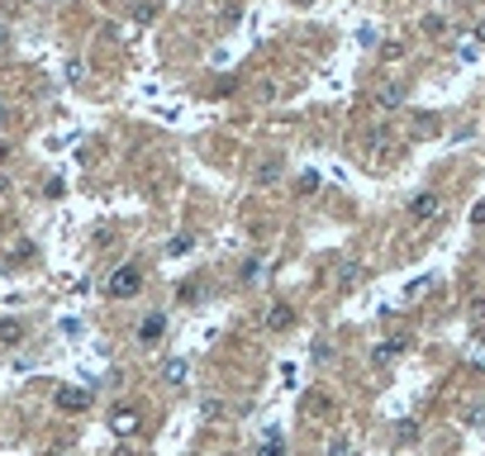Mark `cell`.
<instances>
[{"instance_id": "d4e9b609", "label": "cell", "mask_w": 485, "mask_h": 456, "mask_svg": "<svg viewBox=\"0 0 485 456\" xmlns=\"http://www.w3.org/2000/svg\"><path fill=\"white\" fill-rule=\"evenodd\" d=\"M5 162H10V143H0V166H5Z\"/></svg>"}, {"instance_id": "8fae6325", "label": "cell", "mask_w": 485, "mask_h": 456, "mask_svg": "<svg viewBox=\"0 0 485 456\" xmlns=\"http://www.w3.org/2000/svg\"><path fill=\"white\" fill-rule=\"evenodd\" d=\"M323 456H352V437L348 432H333V437H328V452Z\"/></svg>"}, {"instance_id": "2e32d148", "label": "cell", "mask_w": 485, "mask_h": 456, "mask_svg": "<svg viewBox=\"0 0 485 456\" xmlns=\"http://www.w3.org/2000/svg\"><path fill=\"white\" fill-rule=\"evenodd\" d=\"M276 176H281V157H271V162H262V166H257V181H262V186H267V181H276Z\"/></svg>"}, {"instance_id": "7402d4cb", "label": "cell", "mask_w": 485, "mask_h": 456, "mask_svg": "<svg viewBox=\"0 0 485 456\" xmlns=\"http://www.w3.org/2000/svg\"><path fill=\"white\" fill-rule=\"evenodd\" d=\"M257 100H276V81H262V86H257Z\"/></svg>"}, {"instance_id": "3957f363", "label": "cell", "mask_w": 485, "mask_h": 456, "mask_svg": "<svg viewBox=\"0 0 485 456\" xmlns=\"http://www.w3.org/2000/svg\"><path fill=\"white\" fill-rule=\"evenodd\" d=\"M53 404H57V409H67V414H77V409H91V395H86V390H72V385H62V390L53 395Z\"/></svg>"}, {"instance_id": "484cf974", "label": "cell", "mask_w": 485, "mask_h": 456, "mask_svg": "<svg viewBox=\"0 0 485 456\" xmlns=\"http://www.w3.org/2000/svg\"><path fill=\"white\" fill-rule=\"evenodd\" d=\"M0 38H5V33H0Z\"/></svg>"}, {"instance_id": "d6986e66", "label": "cell", "mask_w": 485, "mask_h": 456, "mask_svg": "<svg viewBox=\"0 0 485 456\" xmlns=\"http://www.w3.org/2000/svg\"><path fill=\"white\" fill-rule=\"evenodd\" d=\"M414 134H419V138H429V134H438V119H419V124H414Z\"/></svg>"}, {"instance_id": "5b68a950", "label": "cell", "mask_w": 485, "mask_h": 456, "mask_svg": "<svg viewBox=\"0 0 485 456\" xmlns=\"http://www.w3.org/2000/svg\"><path fill=\"white\" fill-rule=\"evenodd\" d=\"M400 352H404V343H400V338H390V343H380V347L371 352V366H390V361H395Z\"/></svg>"}, {"instance_id": "6da1fadb", "label": "cell", "mask_w": 485, "mask_h": 456, "mask_svg": "<svg viewBox=\"0 0 485 456\" xmlns=\"http://www.w3.org/2000/svg\"><path fill=\"white\" fill-rule=\"evenodd\" d=\"M114 299H134L138 290H143V271L138 267H119L114 276H109V285H105Z\"/></svg>"}, {"instance_id": "9a60e30c", "label": "cell", "mask_w": 485, "mask_h": 456, "mask_svg": "<svg viewBox=\"0 0 485 456\" xmlns=\"http://www.w3.org/2000/svg\"><path fill=\"white\" fill-rule=\"evenodd\" d=\"M162 376L171 380V385H186V361H181V356H176V361H167V371H162Z\"/></svg>"}, {"instance_id": "7c38bea8", "label": "cell", "mask_w": 485, "mask_h": 456, "mask_svg": "<svg viewBox=\"0 0 485 456\" xmlns=\"http://www.w3.org/2000/svg\"><path fill=\"white\" fill-rule=\"evenodd\" d=\"M466 361H471L476 371H485V333H481V338H471V347H466Z\"/></svg>"}, {"instance_id": "ac0fdd59", "label": "cell", "mask_w": 485, "mask_h": 456, "mask_svg": "<svg viewBox=\"0 0 485 456\" xmlns=\"http://www.w3.org/2000/svg\"><path fill=\"white\" fill-rule=\"evenodd\" d=\"M200 414H205V418H224V400H205L200 404Z\"/></svg>"}, {"instance_id": "7a4b0ae2", "label": "cell", "mask_w": 485, "mask_h": 456, "mask_svg": "<svg viewBox=\"0 0 485 456\" xmlns=\"http://www.w3.org/2000/svg\"><path fill=\"white\" fill-rule=\"evenodd\" d=\"M442 214V195H433V190H419L414 200H409V219L414 223H429V219Z\"/></svg>"}, {"instance_id": "e0dca14e", "label": "cell", "mask_w": 485, "mask_h": 456, "mask_svg": "<svg viewBox=\"0 0 485 456\" xmlns=\"http://www.w3.org/2000/svg\"><path fill=\"white\" fill-rule=\"evenodd\" d=\"M424 33H447V19H442V15H424Z\"/></svg>"}, {"instance_id": "9c48e42d", "label": "cell", "mask_w": 485, "mask_h": 456, "mask_svg": "<svg viewBox=\"0 0 485 456\" xmlns=\"http://www.w3.org/2000/svg\"><path fill=\"white\" fill-rule=\"evenodd\" d=\"M0 343H10V347L24 343V323L20 319H0Z\"/></svg>"}, {"instance_id": "52a82bcc", "label": "cell", "mask_w": 485, "mask_h": 456, "mask_svg": "<svg viewBox=\"0 0 485 456\" xmlns=\"http://www.w3.org/2000/svg\"><path fill=\"white\" fill-rule=\"evenodd\" d=\"M291 323H295V309H291V304H276V309L267 314V328H276V333L291 328Z\"/></svg>"}, {"instance_id": "cb8c5ba5", "label": "cell", "mask_w": 485, "mask_h": 456, "mask_svg": "<svg viewBox=\"0 0 485 456\" xmlns=\"http://www.w3.org/2000/svg\"><path fill=\"white\" fill-rule=\"evenodd\" d=\"M471 38H476V43H485V19H476V29H471Z\"/></svg>"}, {"instance_id": "8992f818", "label": "cell", "mask_w": 485, "mask_h": 456, "mask_svg": "<svg viewBox=\"0 0 485 456\" xmlns=\"http://www.w3.org/2000/svg\"><path fill=\"white\" fill-rule=\"evenodd\" d=\"M162 333H167V314H153V319H143V328H138V343H153Z\"/></svg>"}, {"instance_id": "ffe728a7", "label": "cell", "mask_w": 485, "mask_h": 456, "mask_svg": "<svg viewBox=\"0 0 485 456\" xmlns=\"http://www.w3.org/2000/svg\"><path fill=\"white\" fill-rule=\"evenodd\" d=\"M167 252H171V257H181V252H190V238H186V233H181V238H171V247H167Z\"/></svg>"}, {"instance_id": "603a6c76", "label": "cell", "mask_w": 485, "mask_h": 456, "mask_svg": "<svg viewBox=\"0 0 485 456\" xmlns=\"http://www.w3.org/2000/svg\"><path fill=\"white\" fill-rule=\"evenodd\" d=\"M471 223H476V228H485V200H481V205H471Z\"/></svg>"}, {"instance_id": "277c9868", "label": "cell", "mask_w": 485, "mask_h": 456, "mask_svg": "<svg viewBox=\"0 0 485 456\" xmlns=\"http://www.w3.org/2000/svg\"><path fill=\"white\" fill-rule=\"evenodd\" d=\"M109 428L119 432V437H129V432L138 428V409H124V404H119V409L109 414Z\"/></svg>"}, {"instance_id": "5bb4252c", "label": "cell", "mask_w": 485, "mask_h": 456, "mask_svg": "<svg viewBox=\"0 0 485 456\" xmlns=\"http://www.w3.org/2000/svg\"><path fill=\"white\" fill-rule=\"evenodd\" d=\"M257 456H286V442H281L276 432H267V437H262V447H257Z\"/></svg>"}, {"instance_id": "4fadbf2b", "label": "cell", "mask_w": 485, "mask_h": 456, "mask_svg": "<svg viewBox=\"0 0 485 456\" xmlns=\"http://www.w3.org/2000/svg\"><path fill=\"white\" fill-rule=\"evenodd\" d=\"M400 100H404V91H400V86H380V95H376V105H380V109H395Z\"/></svg>"}, {"instance_id": "ba28073f", "label": "cell", "mask_w": 485, "mask_h": 456, "mask_svg": "<svg viewBox=\"0 0 485 456\" xmlns=\"http://www.w3.org/2000/svg\"><path fill=\"white\" fill-rule=\"evenodd\" d=\"M367 143H371V152H376V157H390V152H395V157H400V148H395V143H390V134H385V129H376V134L367 138Z\"/></svg>"}, {"instance_id": "30bf717a", "label": "cell", "mask_w": 485, "mask_h": 456, "mask_svg": "<svg viewBox=\"0 0 485 456\" xmlns=\"http://www.w3.org/2000/svg\"><path fill=\"white\" fill-rule=\"evenodd\" d=\"M419 432H424V428H419L414 418H404L400 428H395V442H400V447H414V442H419Z\"/></svg>"}, {"instance_id": "44dd1931", "label": "cell", "mask_w": 485, "mask_h": 456, "mask_svg": "<svg viewBox=\"0 0 485 456\" xmlns=\"http://www.w3.org/2000/svg\"><path fill=\"white\" fill-rule=\"evenodd\" d=\"M471 319H476V328L485 333V299H476V304H471Z\"/></svg>"}]
</instances>
